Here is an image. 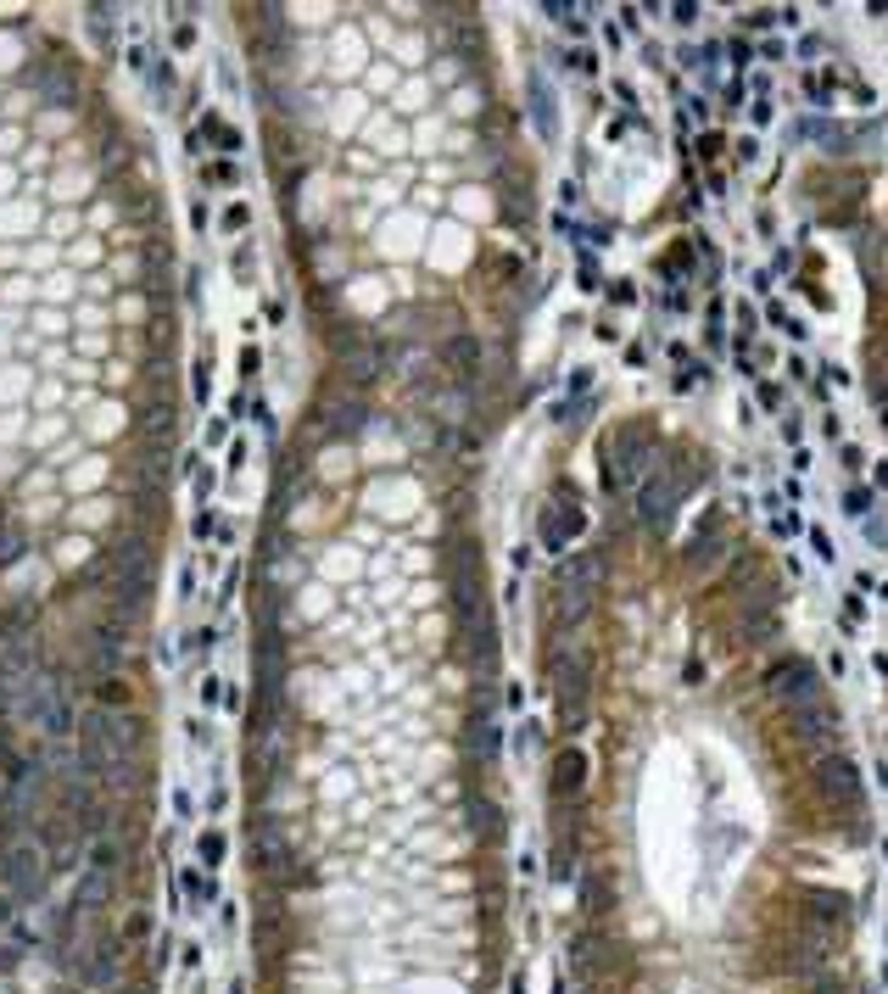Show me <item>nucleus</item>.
Masks as SVG:
<instances>
[{
    "instance_id": "dca6fc26",
    "label": "nucleus",
    "mask_w": 888,
    "mask_h": 994,
    "mask_svg": "<svg viewBox=\"0 0 888 994\" xmlns=\"http://www.w3.org/2000/svg\"><path fill=\"white\" fill-rule=\"evenodd\" d=\"M464 743H470V754H497V721L486 715V704H475V715L464 721Z\"/></svg>"
},
{
    "instance_id": "f3484780",
    "label": "nucleus",
    "mask_w": 888,
    "mask_h": 994,
    "mask_svg": "<svg viewBox=\"0 0 888 994\" xmlns=\"http://www.w3.org/2000/svg\"><path fill=\"white\" fill-rule=\"evenodd\" d=\"M29 559V531H17V525L6 520L0 525V570H12V564H23Z\"/></svg>"
},
{
    "instance_id": "393cba45",
    "label": "nucleus",
    "mask_w": 888,
    "mask_h": 994,
    "mask_svg": "<svg viewBox=\"0 0 888 994\" xmlns=\"http://www.w3.org/2000/svg\"><path fill=\"white\" fill-rule=\"evenodd\" d=\"M201 699H207V704H224V687H218V676H207V682H201Z\"/></svg>"
},
{
    "instance_id": "ddd939ff",
    "label": "nucleus",
    "mask_w": 888,
    "mask_h": 994,
    "mask_svg": "<svg viewBox=\"0 0 888 994\" xmlns=\"http://www.w3.org/2000/svg\"><path fill=\"white\" fill-rule=\"evenodd\" d=\"M554 799L559 805H570V799H581V788H587V760H581V749H559V760H554Z\"/></svg>"
},
{
    "instance_id": "0eeeda50",
    "label": "nucleus",
    "mask_w": 888,
    "mask_h": 994,
    "mask_svg": "<svg viewBox=\"0 0 888 994\" xmlns=\"http://www.w3.org/2000/svg\"><path fill=\"white\" fill-rule=\"evenodd\" d=\"M788 732H793V743L805 749L810 760H821V754H833V743H838V715H833L827 699L799 704V710H788Z\"/></svg>"
},
{
    "instance_id": "bb28decb",
    "label": "nucleus",
    "mask_w": 888,
    "mask_h": 994,
    "mask_svg": "<svg viewBox=\"0 0 888 994\" xmlns=\"http://www.w3.org/2000/svg\"><path fill=\"white\" fill-rule=\"evenodd\" d=\"M229 994H241V989H229Z\"/></svg>"
},
{
    "instance_id": "412c9836",
    "label": "nucleus",
    "mask_w": 888,
    "mask_h": 994,
    "mask_svg": "<svg viewBox=\"0 0 888 994\" xmlns=\"http://www.w3.org/2000/svg\"><path fill=\"white\" fill-rule=\"evenodd\" d=\"M190 45H196V23L174 12V51H190Z\"/></svg>"
},
{
    "instance_id": "6e6552de",
    "label": "nucleus",
    "mask_w": 888,
    "mask_h": 994,
    "mask_svg": "<svg viewBox=\"0 0 888 994\" xmlns=\"http://www.w3.org/2000/svg\"><path fill=\"white\" fill-rule=\"evenodd\" d=\"M129 631H135V626H123V620H101L90 637H84V665H90V682H101V676H118V670H123V653H129Z\"/></svg>"
},
{
    "instance_id": "4468645a",
    "label": "nucleus",
    "mask_w": 888,
    "mask_h": 994,
    "mask_svg": "<svg viewBox=\"0 0 888 994\" xmlns=\"http://www.w3.org/2000/svg\"><path fill=\"white\" fill-rule=\"evenodd\" d=\"M364 425H369V403H364V397H341V403L325 414V431L330 436H358Z\"/></svg>"
},
{
    "instance_id": "2eb2a0df",
    "label": "nucleus",
    "mask_w": 888,
    "mask_h": 994,
    "mask_svg": "<svg viewBox=\"0 0 888 994\" xmlns=\"http://www.w3.org/2000/svg\"><path fill=\"white\" fill-rule=\"evenodd\" d=\"M196 135H201V145H213L218 157H235V152H241V129H235L229 118H218V112H207Z\"/></svg>"
},
{
    "instance_id": "5701e85b",
    "label": "nucleus",
    "mask_w": 888,
    "mask_h": 994,
    "mask_svg": "<svg viewBox=\"0 0 888 994\" xmlns=\"http://www.w3.org/2000/svg\"><path fill=\"white\" fill-rule=\"evenodd\" d=\"M258 369H263V352H258V347H246V352H241V374H246V380H258Z\"/></svg>"
},
{
    "instance_id": "9d476101",
    "label": "nucleus",
    "mask_w": 888,
    "mask_h": 994,
    "mask_svg": "<svg viewBox=\"0 0 888 994\" xmlns=\"http://www.w3.org/2000/svg\"><path fill=\"white\" fill-rule=\"evenodd\" d=\"M615 470H626V481H643V470H648V453H654V425H621L615 431Z\"/></svg>"
},
{
    "instance_id": "39448f33",
    "label": "nucleus",
    "mask_w": 888,
    "mask_h": 994,
    "mask_svg": "<svg viewBox=\"0 0 888 994\" xmlns=\"http://www.w3.org/2000/svg\"><path fill=\"white\" fill-rule=\"evenodd\" d=\"M693 470H682V464H676V475H670V464L660 475H648L643 481V492H637V520L648 525V531H670V520H676V509H682V497L693 492Z\"/></svg>"
},
{
    "instance_id": "423d86ee",
    "label": "nucleus",
    "mask_w": 888,
    "mask_h": 994,
    "mask_svg": "<svg viewBox=\"0 0 888 994\" xmlns=\"http://www.w3.org/2000/svg\"><path fill=\"white\" fill-rule=\"evenodd\" d=\"M766 693H771L777 704L799 710V704H816L821 699V676H816V665L805 660V653H782V660L766 670Z\"/></svg>"
},
{
    "instance_id": "aec40b11",
    "label": "nucleus",
    "mask_w": 888,
    "mask_h": 994,
    "mask_svg": "<svg viewBox=\"0 0 888 994\" xmlns=\"http://www.w3.org/2000/svg\"><path fill=\"white\" fill-rule=\"evenodd\" d=\"M224 850H229L224 833H201V866H207V872H218V866H224Z\"/></svg>"
},
{
    "instance_id": "f03ea898",
    "label": "nucleus",
    "mask_w": 888,
    "mask_h": 994,
    "mask_svg": "<svg viewBox=\"0 0 888 994\" xmlns=\"http://www.w3.org/2000/svg\"><path fill=\"white\" fill-rule=\"evenodd\" d=\"M29 727L39 732V743H73V737H78V699H73V682H68L56 665H45V660H39L34 687H29Z\"/></svg>"
},
{
    "instance_id": "b1692460",
    "label": "nucleus",
    "mask_w": 888,
    "mask_h": 994,
    "mask_svg": "<svg viewBox=\"0 0 888 994\" xmlns=\"http://www.w3.org/2000/svg\"><path fill=\"white\" fill-rule=\"evenodd\" d=\"M17 911H23V905H17V900H6V894H0V933H6V927L17 922Z\"/></svg>"
},
{
    "instance_id": "a211bd4d",
    "label": "nucleus",
    "mask_w": 888,
    "mask_h": 994,
    "mask_svg": "<svg viewBox=\"0 0 888 994\" xmlns=\"http://www.w3.org/2000/svg\"><path fill=\"white\" fill-rule=\"evenodd\" d=\"M112 17H118V6H90V12H84V29L95 34L101 51H112Z\"/></svg>"
},
{
    "instance_id": "1a4fd4ad",
    "label": "nucleus",
    "mask_w": 888,
    "mask_h": 994,
    "mask_svg": "<svg viewBox=\"0 0 888 994\" xmlns=\"http://www.w3.org/2000/svg\"><path fill=\"white\" fill-rule=\"evenodd\" d=\"M436 357H441V374H448L453 386H464V391H470L475 380H481V369H486V347L475 341L470 330H453V335H441Z\"/></svg>"
},
{
    "instance_id": "f257e3e1",
    "label": "nucleus",
    "mask_w": 888,
    "mask_h": 994,
    "mask_svg": "<svg viewBox=\"0 0 888 994\" xmlns=\"http://www.w3.org/2000/svg\"><path fill=\"white\" fill-rule=\"evenodd\" d=\"M78 766L101 793H135L140 766H135V743H140V721L129 710H78Z\"/></svg>"
},
{
    "instance_id": "a878e982",
    "label": "nucleus",
    "mask_w": 888,
    "mask_h": 994,
    "mask_svg": "<svg viewBox=\"0 0 888 994\" xmlns=\"http://www.w3.org/2000/svg\"><path fill=\"white\" fill-rule=\"evenodd\" d=\"M207 531H218V514L213 509H201V520H196V537H207Z\"/></svg>"
},
{
    "instance_id": "20e7f679",
    "label": "nucleus",
    "mask_w": 888,
    "mask_h": 994,
    "mask_svg": "<svg viewBox=\"0 0 888 994\" xmlns=\"http://www.w3.org/2000/svg\"><path fill=\"white\" fill-rule=\"evenodd\" d=\"M123 972H129V949H123V939L118 933H95L90 944H84V956L73 961L68 978L84 994H112L123 983Z\"/></svg>"
},
{
    "instance_id": "9b49d317",
    "label": "nucleus",
    "mask_w": 888,
    "mask_h": 994,
    "mask_svg": "<svg viewBox=\"0 0 888 994\" xmlns=\"http://www.w3.org/2000/svg\"><path fill=\"white\" fill-rule=\"evenodd\" d=\"M112 888H118V877L112 872H95V866H84V872L73 877V911H84V916H107V905H112Z\"/></svg>"
},
{
    "instance_id": "f8f14e48",
    "label": "nucleus",
    "mask_w": 888,
    "mask_h": 994,
    "mask_svg": "<svg viewBox=\"0 0 888 994\" xmlns=\"http://www.w3.org/2000/svg\"><path fill=\"white\" fill-rule=\"evenodd\" d=\"M135 431H140V441H152V448H168L174 431H179V403L174 397H152V403L135 414Z\"/></svg>"
},
{
    "instance_id": "7ed1b4c3",
    "label": "nucleus",
    "mask_w": 888,
    "mask_h": 994,
    "mask_svg": "<svg viewBox=\"0 0 888 994\" xmlns=\"http://www.w3.org/2000/svg\"><path fill=\"white\" fill-rule=\"evenodd\" d=\"M51 888V855L39 850V838H12L0 850V894L17 900V905H39Z\"/></svg>"
},
{
    "instance_id": "6ab92c4d",
    "label": "nucleus",
    "mask_w": 888,
    "mask_h": 994,
    "mask_svg": "<svg viewBox=\"0 0 888 994\" xmlns=\"http://www.w3.org/2000/svg\"><path fill=\"white\" fill-rule=\"evenodd\" d=\"M201 179H207V185L235 190V185H241V162H235V157H218V162H207V168H201Z\"/></svg>"
},
{
    "instance_id": "4be33fe9",
    "label": "nucleus",
    "mask_w": 888,
    "mask_h": 994,
    "mask_svg": "<svg viewBox=\"0 0 888 994\" xmlns=\"http://www.w3.org/2000/svg\"><path fill=\"white\" fill-rule=\"evenodd\" d=\"M246 224H251V207L246 201H229L224 207V229H246Z\"/></svg>"
}]
</instances>
